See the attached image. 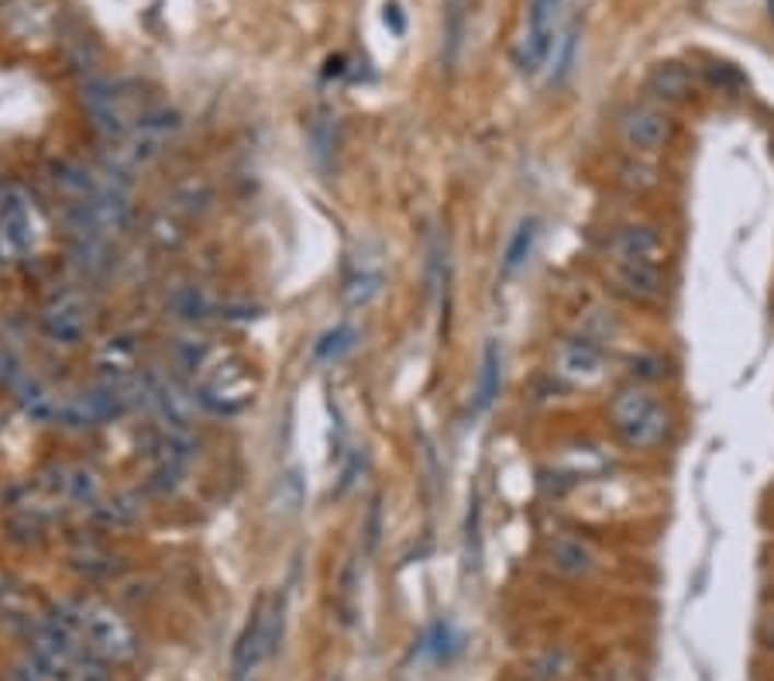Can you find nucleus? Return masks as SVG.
<instances>
[{"instance_id":"obj_17","label":"nucleus","mask_w":774,"mask_h":681,"mask_svg":"<svg viewBox=\"0 0 774 681\" xmlns=\"http://www.w3.org/2000/svg\"><path fill=\"white\" fill-rule=\"evenodd\" d=\"M764 644H767V650H774V620H771L767 630H764Z\"/></svg>"},{"instance_id":"obj_5","label":"nucleus","mask_w":774,"mask_h":681,"mask_svg":"<svg viewBox=\"0 0 774 681\" xmlns=\"http://www.w3.org/2000/svg\"><path fill=\"white\" fill-rule=\"evenodd\" d=\"M554 375L568 386H596L606 375V351L593 338H565L554 348Z\"/></svg>"},{"instance_id":"obj_8","label":"nucleus","mask_w":774,"mask_h":681,"mask_svg":"<svg viewBox=\"0 0 774 681\" xmlns=\"http://www.w3.org/2000/svg\"><path fill=\"white\" fill-rule=\"evenodd\" d=\"M90 303L80 296H62L56 307L45 314V327L49 334L62 344H80L90 331Z\"/></svg>"},{"instance_id":"obj_6","label":"nucleus","mask_w":774,"mask_h":681,"mask_svg":"<svg viewBox=\"0 0 774 681\" xmlns=\"http://www.w3.org/2000/svg\"><path fill=\"white\" fill-rule=\"evenodd\" d=\"M665 238L654 224H623L613 234V258L617 262H644V266H658L665 262Z\"/></svg>"},{"instance_id":"obj_12","label":"nucleus","mask_w":774,"mask_h":681,"mask_svg":"<svg viewBox=\"0 0 774 681\" xmlns=\"http://www.w3.org/2000/svg\"><path fill=\"white\" fill-rule=\"evenodd\" d=\"M503 389V348L500 341H485L482 365H479V383H476V413H485L500 399Z\"/></svg>"},{"instance_id":"obj_15","label":"nucleus","mask_w":774,"mask_h":681,"mask_svg":"<svg viewBox=\"0 0 774 681\" xmlns=\"http://www.w3.org/2000/svg\"><path fill=\"white\" fill-rule=\"evenodd\" d=\"M355 327H348V324H341V327H335V331H327L320 341H317V348H314V355L320 359V362H338L341 355H348L351 348H355Z\"/></svg>"},{"instance_id":"obj_3","label":"nucleus","mask_w":774,"mask_h":681,"mask_svg":"<svg viewBox=\"0 0 774 681\" xmlns=\"http://www.w3.org/2000/svg\"><path fill=\"white\" fill-rule=\"evenodd\" d=\"M558 8L561 0H533L527 14V28L513 49V62L520 73L533 77L554 49V25H558Z\"/></svg>"},{"instance_id":"obj_9","label":"nucleus","mask_w":774,"mask_h":681,"mask_svg":"<svg viewBox=\"0 0 774 681\" xmlns=\"http://www.w3.org/2000/svg\"><path fill=\"white\" fill-rule=\"evenodd\" d=\"M647 93L658 104H685L695 97V77L682 62H658L647 73Z\"/></svg>"},{"instance_id":"obj_4","label":"nucleus","mask_w":774,"mask_h":681,"mask_svg":"<svg viewBox=\"0 0 774 681\" xmlns=\"http://www.w3.org/2000/svg\"><path fill=\"white\" fill-rule=\"evenodd\" d=\"M620 134H623V145L637 155H658L671 145L675 138V121L654 104H637L623 110L620 117Z\"/></svg>"},{"instance_id":"obj_11","label":"nucleus","mask_w":774,"mask_h":681,"mask_svg":"<svg viewBox=\"0 0 774 681\" xmlns=\"http://www.w3.org/2000/svg\"><path fill=\"white\" fill-rule=\"evenodd\" d=\"M383 286H386V272H383L379 258H375V262L355 266V272L348 275V283L341 290V300H344L348 310H362V307H368L372 300H379Z\"/></svg>"},{"instance_id":"obj_7","label":"nucleus","mask_w":774,"mask_h":681,"mask_svg":"<svg viewBox=\"0 0 774 681\" xmlns=\"http://www.w3.org/2000/svg\"><path fill=\"white\" fill-rule=\"evenodd\" d=\"M613 283L617 290L647 307V303H658L665 296V279L658 266H644V262H617L613 258Z\"/></svg>"},{"instance_id":"obj_1","label":"nucleus","mask_w":774,"mask_h":681,"mask_svg":"<svg viewBox=\"0 0 774 681\" xmlns=\"http://www.w3.org/2000/svg\"><path fill=\"white\" fill-rule=\"evenodd\" d=\"M56 623L66 626L73 637L101 661H131L138 650V637L131 623L117 609L97 599H73L56 609Z\"/></svg>"},{"instance_id":"obj_10","label":"nucleus","mask_w":774,"mask_h":681,"mask_svg":"<svg viewBox=\"0 0 774 681\" xmlns=\"http://www.w3.org/2000/svg\"><path fill=\"white\" fill-rule=\"evenodd\" d=\"M548 561L551 568L561 572V575H572V578H582L596 572V551L585 544L582 537H572V533H554L548 540Z\"/></svg>"},{"instance_id":"obj_14","label":"nucleus","mask_w":774,"mask_h":681,"mask_svg":"<svg viewBox=\"0 0 774 681\" xmlns=\"http://www.w3.org/2000/svg\"><path fill=\"white\" fill-rule=\"evenodd\" d=\"M533 242H537V221H524L520 227L513 231V238L506 242V251H503V272H516L520 269L530 251H533Z\"/></svg>"},{"instance_id":"obj_16","label":"nucleus","mask_w":774,"mask_h":681,"mask_svg":"<svg viewBox=\"0 0 774 681\" xmlns=\"http://www.w3.org/2000/svg\"><path fill=\"white\" fill-rule=\"evenodd\" d=\"M383 21H386V28H392L396 35H403V32H407V21H403V11H400V4H386V11H383Z\"/></svg>"},{"instance_id":"obj_13","label":"nucleus","mask_w":774,"mask_h":681,"mask_svg":"<svg viewBox=\"0 0 774 681\" xmlns=\"http://www.w3.org/2000/svg\"><path fill=\"white\" fill-rule=\"evenodd\" d=\"M465 32H468V0H444V32H441V56L444 66L455 69L461 45H465Z\"/></svg>"},{"instance_id":"obj_2","label":"nucleus","mask_w":774,"mask_h":681,"mask_svg":"<svg viewBox=\"0 0 774 681\" xmlns=\"http://www.w3.org/2000/svg\"><path fill=\"white\" fill-rule=\"evenodd\" d=\"M609 424H613V434L620 437L623 448L650 451L668 437L671 416L650 389L630 386V389H620L613 396V403H609Z\"/></svg>"}]
</instances>
